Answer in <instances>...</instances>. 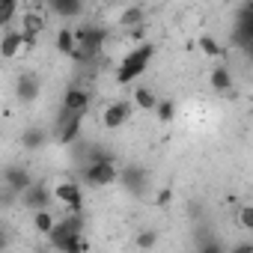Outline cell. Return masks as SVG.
Returning <instances> with one entry per match:
<instances>
[{
    "mask_svg": "<svg viewBox=\"0 0 253 253\" xmlns=\"http://www.w3.org/2000/svg\"><path fill=\"white\" fill-rule=\"evenodd\" d=\"M21 51H24V36H21V30H6L3 39H0V57H3V60H15Z\"/></svg>",
    "mask_w": 253,
    "mask_h": 253,
    "instance_id": "cell-15",
    "label": "cell"
},
{
    "mask_svg": "<svg viewBox=\"0 0 253 253\" xmlns=\"http://www.w3.org/2000/svg\"><path fill=\"white\" fill-rule=\"evenodd\" d=\"M9 241H12V238H9V232L0 226V250H6V247H9Z\"/></svg>",
    "mask_w": 253,
    "mask_h": 253,
    "instance_id": "cell-31",
    "label": "cell"
},
{
    "mask_svg": "<svg viewBox=\"0 0 253 253\" xmlns=\"http://www.w3.org/2000/svg\"><path fill=\"white\" fill-rule=\"evenodd\" d=\"M54 214H51V209H36L33 211V229L36 232H42V235H48L51 229H54Z\"/></svg>",
    "mask_w": 253,
    "mask_h": 253,
    "instance_id": "cell-20",
    "label": "cell"
},
{
    "mask_svg": "<svg viewBox=\"0 0 253 253\" xmlns=\"http://www.w3.org/2000/svg\"><path fill=\"white\" fill-rule=\"evenodd\" d=\"M51 194L57 203L66 206V211H84V188L78 182H60Z\"/></svg>",
    "mask_w": 253,
    "mask_h": 253,
    "instance_id": "cell-9",
    "label": "cell"
},
{
    "mask_svg": "<svg viewBox=\"0 0 253 253\" xmlns=\"http://www.w3.org/2000/svg\"><path fill=\"white\" fill-rule=\"evenodd\" d=\"M131 113H134L131 101H110L104 107V113H101V122H104V128L113 131V128H122V125L131 119Z\"/></svg>",
    "mask_w": 253,
    "mask_h": 253,
    "instance_id": "cell-10",
    "label": "cell"
},
{
    "mask_svg": "<svg viewBox=\"0 0 253 253\" xmlns=\"http://www.w3.org/2000/svg\"><path fill=\"white\" fill-rule=\"evenodd\" d=\"M18 203H21V209H27V211H36V209H51V203H54V194H51V188L45 185V182H30L21 194H18Z\"/></svg>",
    "mask_w": 253,
    "mask_h": 253,
    "instance_id": "cell-6",
    "label": "cell"
},
{
    "mask_svg": "<svg viewBox=\"0 0 253 253\" xmlns=\"http://www.w3.org/2000/svg\"><path fill=\"white\" fill-rule=\"evenodd\" d=\"M54 48L60 51V54H66V57H72V51H75V30H60L57 33V39H54Z\"/></svg>",
    "mask_w": 253,
    "mask_h": 253,
    "instance_id": "cell-21",
    "label": "cell"
},
{
    "mask_svg": "<svg viewBox=\"0 0 253 253\" xmlns=\"http://www.w3.org/2000/svg\"><path fill=\"white\" fill-rule=\"evenodd\" d=\"M116 173L113 161H86L81 167V182H86V188H107L116 185Z\"/></svg>",
    "mask_w": 253,
    "mask_h": 253,
    "instance_id": "cell-4",
    "label": "cell"
},
{
    "mask_svg": "<svg viewBox=\"0 0 253 253\" xmlns=\"http://www.w3.org/2000/svg\"><path fill=\"white\" fill-rule=\"evenodd\" d=\"M18 15V3H12V0H0V27H9Z\"/></svg>",
    "mask_w": 253,
    "mask_h": 253,
    "instance_id": "cell-22",
    "label": "cell"
},
{
    "mask_svg": "<svg viewBox=\"0 0 253 253\" xmlns=\"http://www.w3.org/2000/svg\"><path fill=\"white\" fill-rule=\"evenodd\" d=\"M54 247H57V250H63V253H81V250H86L89 244H86V238H84L81 232H75V235H66V238H60Z\"/></svg>",
    "mask_w": 253,
    "mask_h": 253,
    "instance_id": "cell-19",
    "label": "cell"
},
{
    "mask_svg": "<svg viewBox=\"0 0 253 253\" xmlns=\"http://www.w3.org/2000/svg\"><path fill=\"white\" fill-rule=\"evenodd\" d=\"M0 182H3L6 188H12L15 194H21V191L33 182V173H30L24 164H9V167L3 170V179H0Z\"/></svg>",
    "mask_w": 253,
    "mask_h": 253,
    "instance_id": "cell-13",
    "label": "cell"
},
{
    "mask_svg": "<svg viewBox=\"0 0 253 253\" xmlns=\"http://www.w3.org/2000/svg\"><path fill=\"white\" fill-rule=\"evenodd\" d=\"M15 203H18V194H15L12 188H6L3 182H0V206L9 209V206H15Z\"/></svg>",
    "mask_w": 253,
    "mask_h": 253,
    "instance_id": "cell-28",
    "label": "cell"
},
{
    "mask_svg": "<svg viewBox=\"0 0 253 253\" xmlns=\"http://www.w3.org/2000/svg\"><path fill=\"white\" fill-rule=\"evenodd\" d=\"M84 226H86V220H84V211H69V214H63L60 220H54V229L48 232V241H51V247H54L60 238L81 232Z\"/></svg>",
    "mask_w": 253,
    "mask_h": 253,
    "instance_id": "cell-8",
    "label": "cell"
},
{
    "mask_svg": "<svg viewBox=\"0 0 253 253\" xmlns=\"http://www.w3.org/2000/svg\"><path fill=\"white\" fill-rule=\"evenodd\" d=\"M250 247H253V244H250V241H244V244H235L232 250H235V253H244V250H250Z\"/></svg>",
    "mask_w": 253,
    "mask_h": 253,
    "instance_id": "cell-32",
    "label": "cell"
},
{
    "mask_svg": "<svg viewBox=\"0 0 253 253\" xmlns=\"http://www.w3.org/2000/svg\"><path fill=\"white\" fill-rule=\"evenodd\" d=\"M12 3H21V0H12Z\"/></svg>",
    "mask_w": 253,
    "mask_h": 253,
    "instance_id": "cell-33",
    "label": "cell"
},
{
    "mask_svg": "<svg viewBox=\"0 0 253 253\" xmlns=\"http://www.w3.org/2000/svg\"><path fill=\"white\" fill-rule=\"evenodd\" d=\"M89 104H92V95H89V89H84V86H69L66 92H63V110H72V113H89Z\"/></svg>",
    "mask_w": 253,
    "mask_h": 253,
    "instance_id": "cell-12",
    "label": "cell"
},
{
    "mask_svg": "<svg viewBox=\"0 0 253 253\" xmlns=\"http://www.w3.org/2000/svg\"><path fill=\"white\" fill-rule=\"evenodd\" d=\"M116 182H119L125 191H131V194H143V188H146V182H149V173H146L143 167H137V164H128L125 170L116 173Z\"/></svg>",
    "mask_w": 253,
    "mask_h": 253,
    "instance_id": "cell-11",
    "label": "cell"
},
{
    "mask_svg": "<svg viewBox=\"0 0 253 253\" xmlns=\"http://www.w3.org/2000/svg\"><path fill=\"white\" fill-rule=\"evenodd\" d=\"M24 30H33V33H42V18H36V15H27V27Z\"/></svg>",
    "mask_w": 253,
    "mask_h": 253,
    "instance_id": "cell-30",
    "label": "cell"
},
{
    "mask_svg": "<svg viewBox=\"0 0 253 253\" xmlns=\"http://www.w3.org/2000/svg\"><path fill=\"white\" fill-rule=\"evenodd\" d=\"M197 247H200L203 253H220V250H223V244H220V241H211V238H206V241H200Z\"/></svg>",
    "mask_w": 253,
    "mask_h": 253,
    "instance_id": "cell-29",
    "label": "cell"
},
{
    "mask_svg": "<svg viewBox=\"0 0 253 253\" xmlns=\"http://www.w3.org/2000/svg\"><path fill=\"white\" fill-rule=\"evenodd\" d=\"M39 95H42V78L36 72H24L15 78V98L21 104H33L39 101Z\"/></svg>",
    "mask_w": 253,
    "mask_h": 253,
    "instance_id": "cell-7",
    "label": "cell"
},
{
    "mask_svg": "<svg viewBox=\"0 0 253 253\" xmlns=\"http://www.w3.org/2000/svg\"><path fill=\"white\" fill-rule=\"evenodd\" d=\"M81 131H84V113H72V110H63L60 107L51 137L57 143H63V146H75L81 140Z\"/></svg>",
    "mask_w": 253,
    "mask_h": 253,
    "instance_id": "cell-3",
    "label": "cell"
},
{
    "mask_svg": "<svg viewBox=\"0 0 253 253\" xmlns=\"http://www.w3.org/2000/svg\"><path fill=\"white\" fill-rule=\"evenodd\" d=\"M134 244H137V247H143V250L155 247V244H158V229H143V232L134 238Z\"/></svg>",
    "mask_w": 253,
    "mask_h": 253,
    "instance_id": "cell-24",
    "label": "cell"
},
{
    "mask_svg": "<svg viewBox=\"0 0 253 253\" xmlns=\"http://www.w3.org/2000/svg\"><path fill=\"white\" fill-rule=\"evenodd\" d=\"M48 137H51V131L39 128V125H30V128H24V134H21V146L30 149V152H36V149H42L48 143Z\"/></svg>",
    "mask_w": 253,
    "mask_h": 253,
    "instance_id": "cell-16",
    "label": "cell"
},
{
    "mask_svg": "<svg viewBox=\"0 0 253 253\" xmlns=\"http://www.w3.org/2000/svg\"><path fill=\"white\" fill-rule=\"evenodd\" d=\"M125 27H134V24H143V12L137 9V6H128V9H125L122 12V18H119Z\"/></svg>",
    "mask_w": 253,
    "mask_h": 253,
    "instance_id": "cell-25",
    "label": "cell"
},
{
    "mask_svg": "<svg viewBox=\"0 0 253 253\" xmlns=\"http://www.w3.org/2000/svg\"><path fill=\"white\" fill-rule=\"evenodd\" d=\"M104 42H107V30L101 24H84V27L75 30V51H72V57L86 63L104 48Z\"/></svg>",
    "mask_w": 253,
    "mask_h": 253,
    "instance_id": "cell-2",
    "label": "cell"
},
{
    "mask_svg": "<svg viewBox=\"0 0 253 253\" xmlns=\"http://www.w3.org/2000/svg\"><path fill=\"white\" fill-rule=\"evenodd\" d=\"M209 84H211V89H214L217 95H229L232 86H235V78H232L229 66H214L211 75H209Z\"/></svg>",
    "mask_w": 253,
    "mask_h": 253,
    "instance_id": "cell-14",
    "label": "cell"
},
{
    "mask_svg": "<svg viewBox=\"0 0 253 253\" xmlns=\"http://www.w3.org/2000/svg\"><path fill=\"white\" fill-rule=\"evenodd\" d=\"M131 104H134L137 110H155L158 95H155L149 86H134V98H131Z\"/></svg>",
    "mask_w": 253,
    "mask_h": 253,
    "instance_id": "cell-18",
    "label": "cell"
},
{
    "mask_svg": "<svg viewBox=\"0 0 253 253\" xmlns=\"http://www.w3.org/2000/svg\"><path fill=\"white\" fill-rule=\"evenodd\" d=\"M238 223H241V229L253 232V206H241L238 209Z\"/></svg>",
    "mask_w": 253,
    "mask_h": 253,
    "instance_id": "cell-27",
    "label": "cell"
},
{
    "mask_svg": "<svg viewBox=\"0 0 253 253\" xmlns=\"http://www.w3.org/2000/svg\"><path fill=\"white\" fill-rule=\"evenodd\" d=\"M155 113H158V119H161V122H170V119L176 116V104H173L170 98H158V104H155Z\"/></svg>",
    "mask_w": 253,
    "mask_h": 253,
    "instance_id": "cell-23",
    "label": "cell"
},
{
    "mask_svg": "<svg viewBox=\"0 0 253 253\" xmlns=\"http://www.w3.org/2000/svg\"><path fill=\"white\" fill-rule=\"evenodd\" d=\"M232 45L241 48L244 54H250L253 48V6L244 3L235 15V30H232Z\"/></svg>",
    "mask_w": 253,
    "mask_h": 253,
    "instance_id": "cell-5",
    "label": "cell"
},
{
    "mask_svg": "<svg viewBox=\"0 0 253 253\" xmlns=\"http://www.w3.org/2000/svg\"><path fill=\"white\" fill-rule=\"evenodd\" d=\"M152 57H155V45H152V42L134 45L128 54L119 60V66H116V84H134V81L149 69Z\"/></svg>",
    "mask_w": 253,
    "mask_h": 253,
    "instance_id": "cell-1",
    "label": "cell"
},
{
    "mask_svg": "<svg viewBox=\"0 0 253 253\" xmlns=\"http://www.w3.org/2000/svg\"><path fill=\"white\" fill-rule=\"evenodd\" d=\"M48 9L60 18H78L84 9V0H48Z\"/></svg>",
    "mask_w": 253,
    "mask_h": 253,
    "instance_id": "cell-17",
    "label": "cell"
},
{
    "mask_svg": "<svg viewBox=\"0 0 253 253\" xmlns=\"http://www.w3.org/2000/svg\"><path fill=\"white\" fill-rule=\"evenodd\" d=\"M200 51H203L206 57H220V45H217L214 36H203V39H200Z\"/></svg>",
    "mask_w": 253,
    "mask_h": 253,
    "instance_id": "cell-26",
    "label": "cell"
}]
</instances>
